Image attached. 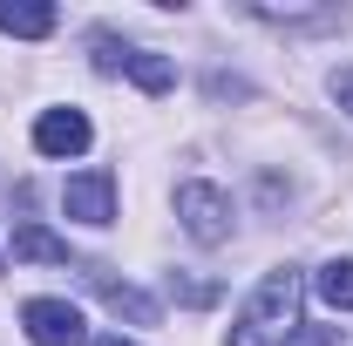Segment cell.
I'll list each match as a JSON object with an SVG mask.
<instances>
[{
	"label": "cell",
	"mask_w": 353,
	"mask_h": 346,
	"mask_svg": "<svg viewBox=\"0 0 353 346\" xmlns=\"http://www.w3.org/2000/svg\"><path fill=\"white\" fill-rule=\"evenodd\" d=\"M299 333V272L292 265H279V272H265L252 305L238 312V326H231V346H285Z\"/></svg>",
	"instance_id": "1"
},
{
	"label": "cell",
	"mask_w": 353,
	"mask_h": 346,
	"mask_svg": "<svg viewBox=\"0 0 353 346\" xmlns=\"http://www.w3.org/2000/svg\"><path fill=\"white\" fill-rule=\"evenodd\" d=\"M95 68L102 75H130L143 95H170L176 68L163 61V54H150V48H123L116 34H95Z\"/></svg>",
	"instance_id": "2"
},
{
	"label": "cell",
	"mask_w": 353,
	"mask_h": 346,
	"mask_svg": "<svg viewBox=\"0 0 353 346\" xmlns=\"http://www.w3.org/2000/svg\"><path fill=\"white\" fill-rule=\"evenodd\" d=\"M176 217L197 245H224L231 238V197L218 183H176Z\"/></svg>",
	"instance_id": "3"
},
{
	"label": "cell",
	"mask_w": 353,
	"mask_h": 346,
	"mask_svg": "<svg viewBox=\"0 0 353 346\" xmlns=\"http://www.w3.org/2000/svg\"><path fill=\"white\" fill-rule=\"evenodd\" d=\"M21 326H28V346H88V319L68 299H28Z\"/></svg>",
	"instance_id": "4"
},
{
	"label": "cell",
	"mask_w": 353,
	"mask_h": 346,
	"mask_svg": "<svg viewBox=\"0 0 353 346\" xmlns=\"http://www.w3.org/2000/svg\"><path fill=\"white\" fill-rule=\"evenodd\" d=\"M61 211L75 217V224H109L116 217V176L109 170H82L61 183Z\"/></svg>",
	"instance_id": "5"
},
{
	"label": "cell",
	"mask_w": 353,
	"mask_h": 346,
	"mask_svg": "<svg viewBox=\"0 0 353 346\" xmlns=\"http://www.w3.org/2000/svg\"><path fill=\"white\" fill-rule=\"evenodd\" d=\"M88 116L82 109H48L41 123H34V150H41V156H82L88 150Z\"/></svg>",
	"instance_id": "6"
},
{
	"label": "cell",
	"mask_w": 353,
	"mask_h": 346,
	"mask_svg": "<svg viewBox=\"0 0 353 346\" xmlns=\"http://www.w3.org/2000/svg\"><path fill=\"white\" fill-rule=\"evenodd\" d=\"M82 278L95 285V292H102V305H109V312H130L136 326H157V299H150V292H136L130 278H109L102 265H88Z\"/></svg>",
	"instance_id": "7"
},
{
	"label": "cell",
	"mask_w": 353,
	"mask_h": 346,
	"mask_svg": "<svg viewBox=\"0 0 353 346\" xmlns=\"http://www.w3.org/2000/svg\"><path fill=\"white\" fill-rule=\"evenodd\" d=\"M54 7H41V0H0V34H21V41H41V34H54Z\"/></svg>",
	"instance_id": "8"
},
{
	"label": "cell",
	"mask_w": 353,
	"mask_h": 346,
	"mask_svg": "<svg viewBox=\"0 0 353 346\" xmlns=\"http://www.w3.org/2000/svg\"><path fill=\"white\" fill-rule=\"evenodd\" d=\"M14 258H28V265H68V238H54L48 224H14Z\"/></svg>",
	"instance_id": "9"
},
{
	"label": "cell",
	"mask_w": 353,
	"mask_h": 346,
	"mask_svg": "<svg viewBox=\"0 0 353 346\" xmlns=\"http://www.w3.org/2000/svg\"><path fill=\"white\" fill-rule=\"evenodd\" d=\"M312 285H319V299L333 305V312H353V258H326Z\"/></svg>",
	"instance_id": "10"
},
{
	"label": "cell",
	"mask_w": 353,
	"mask_h": 346,
	"mask_svg": "<svg viewBox=\"0 0 353 346\" xmlns=\"http://www.w3.org/2000/svg\"><path fill=\"white\" fill-rule=\"evenodd\" d=\"M285 346H340V326H299Z\"/></svg>",
	"instance_id": "11"
},
{
	"label": "cell",
	"mask_w": 353,
	"mask_h": 346,
	"mask_svg": "<svg viewBox=\"0 0 353 346\" xmlns=\"http://www.w3.org/2000/svg\"><path fill=\"white\" fill-rule=\"evenodd\" d=\"M333 95H340V109L353 116V68H340V75H333Z\"/></svg>",
	"instance_id": "12"
},
{
	"label": "cell",
	"mask_w": 353,
	"mask_h": 346,
	"mask_svg": "<svg viewBox=\"0 0 353 346\" xmlns=\"http://www.w3.org/2000/svg\"><path fill=\"white\" fill-rule=\"evenodd\" d=\"M95 346H136V340H123V333H102V340H95Z\"/></svg>",
	"instance_id": "13"
}]
</instances>
